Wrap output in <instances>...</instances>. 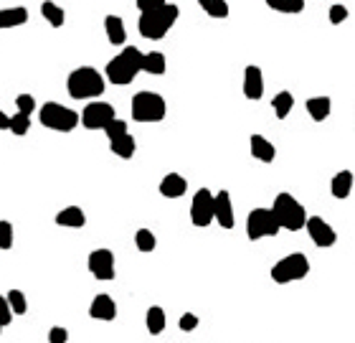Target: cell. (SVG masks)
<instances>
[{
	"label": "cell",
	"instance_id": "2",
	"mask_svg": "<svg viewBox=\"0 0 355 343\" xmlns=\"http://www.w3.org/2000/svg\"><path fill=\"white\" fill-rule=\"evenodd\" d=\"M107 89V79L100 69L79 67L67 79V92L71 100H97Z\"/></svg>",
	"mask_w": 355,
	"mask_h": 343
},
{
	"label": "cell",
	"instance_id": "14",
	"mask_svg": "<svg viewBox=\"0 0 355 343\" xmlns=\"http://www.w3.org/2000/svg\"><path fill=\"white\" fill-rule=\"evenodd\" d=\"M89 316L94 320H104V323H109V320L117 318V302L112 295L107 293H100L94 295V300H91L89 305Z\"/></svg>",
	"mask_w": 355,
	"mask_h": 343
},
{
	"label": "cell",
	"instance_id": "38",
	"mask_svg": "<svg viewBox=\"0 0 355 343\" xmlns=\"http://www.w3.org/2000/svg\"><path fill=\"white\" fill-rule=\"evenodd\" d=\"M178 326H181L183 333H190V331H196V328H198V316H196V313H183Z\"/></svg>",
	"mask_w": 355,
	"mask_h": 343
},
{
	"label": "cell",
	"instance_id": "35",
	"mask_svg": "<svg viewBox=\"0 0 355 343\" xmlns=\"http://www.w3.org/2000/svg\"><path fill=\"white\" fill-rule=\"evenodd\" d=\"M13 308H10V302H8V298L5 295H0V328H5V326H10L13 323Z\"/></svg>",
	"mask_w": 355,
	"mask_h": 343
},
{
	"label": "cell",
	"instance_id": "4",
	"mask_svg": "<svg viewBox=\"0 0 355 343\" xmlns=\"http://www.w3.org/2000/svg\"><path fill=\"white\" fill-rule=\"evenodd\" d=\"M272 211H274V219L279 221V226L284 232H302L307 226V219H310L305 206L287 191H282L274 196Z\"/></svg>",
	"mask_w": 355,
	"mask_h": 343
},
{
	"label": "cell",
	"instance_id": "8",
	"mask_svg": "<svg viewBox=\"0 0 355 343\" xmlns=\"http://www.w3.org/2000/svg\"><path fill=\"white\" fill-rule=\"evenodd\" d=\"M282 232L279 221L274 219V211L272 209H264V206H259V209L249 211L247 217V236L251 242L256 239H266V236H277Z\"/></svg>",
	"mask_w": 355,
	"mask_h": 343
},
{
	"label": "cell",
	"instance_id": "1",
	"mask_svg": "<svg viewBox=\"0 0 355 343\" xmlns=\"http://www.w3.org/2000/svg\"><path fill=\"white\" fill-rule=\"evenodd\" d=\"M142 64H145V54H142L137 46H124L115 59L107 64L104 76H107V82H112L115 87H124V84L135 82V76L142 71Z\"/></svg>",
	"mask_w": 355,
	"mask_h": 343
},
{
	"label": "cell",
	"instance_id": "31",
	"mask_svg": "<svg viewBox=\"0 0 355 343\" xmlns=\"http://www.w3.org/2000/svg\"><path fill=\"white\" fill-rule=\"evenodd\" d=\"M28 130H31V118H28V115H23V112L10 115V133L23 137V135H28Z\"/></svg>",
	"mask_w": 355,
	"mask_h": 343
},
{
	"label": "cell",
	"instance_id": "3",
	"mask_svg": "<svg viewBox=\"0 0 355 343\" xmlns=\"http://www.w3.org/2000/svg\"><path fill=\"white\" fill-rule=\"evenodd\" d=\"M181 18V8L175 3H168L163 8L150 10V13H140L137 18V31H140L142 38H150V41H160L165 38L168 31L178 23Z\"/></svg>",
	"mask_w": 355,
	"mask_h": 343
},
{
	"label": "cell",
	"instance_id": "16",
	"mask_svg": "<svg viewBox=\"0 0 355 343\" xmlns=\"http://www.w3.org/2000/svg\"><path fill=\"white\" fill-rule=\"evenodd\" d=\"M249 151L254 155L256 160H262V163H272L277 158V148H274L272 140H266L264 135H251L249 137Z\"/></svg>",
	"mask_w": 355,
	"mask_h": 343
},
{
	"label": "cell",
	"instance_id": "25",
	"mask_svg": "<svg viewBox=\"0 0 355 343\" xmlns=\"http://www.w3.org/2000/svg\"><path fill=\"white\" fill-rule=\"evenodd\" d=\"M109 151L115 153L117 158H124L130 160L137 153V142H135V137L130 133L122 135V137H117V140H109Z\"/></svg>",
	"mask_w": 355,
	"mask_h": 343
},
{
	"label": "cell",
	"instance_id": "32",
	"mask_svg": "<svg viewBox=\"0 0 355 343\" xmlns=\"http://www.w3.org/2000/svg\"><path fill=\"white\" fill-rule=\"evenodd\" d=\"M13 242H16V229L10 221H0V250H13Z\"/></svg>",
	"mask_w": 355,
	"mask_h": 343
},
{
	"label": "cell",
	"instance_id": "15",
	"mask_svg": "<svg viewBox=\"0 0 355 343\" xmlns=\"http://www.w3.org/2000/svg\"><path fill=\"white\" fill-rule=\"evenodd\" d=\"M216 221L223 226V229H233L236 224V217H233V201H231V193L226 191H218L216 193Z\"/></svg>",
	"mask_w": 355,
	"mask_h": 343
},
{
	"label": "cell",
	"instance_id": "36",
	"mask_svg": "<svg viewBox=\"0 0 355 343\" xmlns=\"http://www.w3.org/2000/svg\"><path fill=\"white\" fill-rule=\"evenodd\" d=\"M104 133H107V140H117V137L127 135L130 130H127V122H124V120H115V122H112V125H109Z\"/></svg>",
	"mask_w": 355,
	"mask_h": 343
},
{
	"label": "cell",
	"instance_id": "12",
	"mask_svg": "<svg viewBox=\"0 0 355 343\" xmlns=\"http://www.w3.org/2000/svg\"><path fill=\"white\" fill-rule=\"evenodd\" d=\"M305 229H307V234H310V239H312L320 250H330V247H335V242H338V232L322 217H310Z\"/></svg>",
	"mask_w": 355,
	"mask_h": 343
},
{
	"label": "cell",
	"instance_id": "18",
	"mask_svg": "<svg viewBox=\"0 0 355 343\" xmlns=\"http://www.w3.org/2000/svg\"><path fill=\"white\" fill-rule=\"evenodd\" d=\"M28 23V8L23 5H13V8H0V31L18 28V25Z\"/></svg>",
	"mask_w": 355,
	"mask_h": 343
},
{
	"label": "cell",
	"instance_id": "17",
	"mask_svg": "<svg viewBox=\"0 0 355 343\" xmlns=\"http://www.w3.org/2000/svg\"><path fill=\"white\" fill-rule=\"evenodd\" d=\"M188 191V181L181 176V173H168L163 181H160V196L165 199H181Z\"/></svg>",
	"mask_w": 355,
	"mask_h": 343
},
{
	"label": "cell",
	"instance_id": "33",
	"mask_svg": "<svg viewBox=\"0 0 355 343\" xmlns=\"http://www.w3.org/2000/svg\"><path fill=\"white\" fill-rule=\"evenodd\" d=\"M5 298H8L10 308H13L16 316H25V313H28V300H25V295L21 293V290H10Z\"/></svg>",
	"mask_w": 355,
	"mask_h": 343
},
{
	"label": "cell",
	"instance_id": "39",
	"mask_svg": "<svg viewBox=\"0 0 355 343\" xmlns=\"http://www.w3.org/2000/svg\"><path fill=\"white\" fill-rule=\"evenodd\" d=\"M168 5V0H137V10L140 13H150V10H157Z\"/></svg>",
	"mask_w": 355,
	"mask_h": 343
},
{
	"label": "cell",
	"instance_id": "20",
	"mask_svg": "<svg viewBox=\"0 0 355 343\" xmlns=\"http://www.w3.org/2000/svg\"><path fill=\"white\" fill-rule=\"evenodd\" d=\"M353 184H355L353 173H350V170H340L330 181V193L335 199H347V196L353 193Z\"/></svg>",
	"mask_w": 355,
	"mask_h": 343
},
{
	"label": "cell",
	"instance_id": "41",
	"mask_svg": "<svg viewBox=\"0 0 355 343\" xmlns=\"http://www.w3.org/2000/svg\"><path fill=\"white\" fill-rule=\"evenodd\" d=\"M0 130H10V115H5L3 109H0Z\"/></svg>",
	"mask_w": 355,
	"mask_h": 343
},
{
	"label": "cell",
	"instance_id": "34",
	"mask_svg": "<svg viewBox=\"0 0 355 343\" xmlns=\"http://www.w3.org/2000/svg\"><path fill=\"white\" fill-rule=\"evenodd\" d=\"M16 107H18V112H23V115H34V109H36V100H34V94H18L16 97Z\"/></svg>",
	"mask_w": 355,
	"mask_h": 343
},
{
	"label": "cell",
	"instance_id": "21",
	"mask_svg": "<svg viewBox=\"0 0 355 343\" xmlns=\"http://www.w3.org/2000/svg\"><path fill=\"white\" fill-rule=\"evenodd\" d=\"M104 34H107L112 46H122V43L127 41V28H124V21L119 16L104 18Z\"/></svg>",
	"mask_w": 355,
	"mask_h": 343
},
{
	"label": "cell",
	"instance_id": "27",
	"mask_svg": "<svg viewBox=\"0 0 355 343\" xmlns=\"http://www.w3.org/2000/svg\"><path fill=\"white\" fill-rule=\"evenodd\" d=\"M272 109H274V115L279 120H287L289 118V112L295 109V97H292V92H279V94H274V100H272Z\"/></svg>",
	"mask_w": 355,
	"mask_h": 343
},
{
	"label": "cell",
	"instance_id": "11",
	"mask_svg": "<svg viewBox=\"0 0 355 343\" xmlns=\"http://www.w3.org/2000/svg\"><path fill=\"white\" fill-rule=\"evenodd\" d=\"M87 265H89V272L97 280H102V283H109V280H115L117 277V267H115V252L112 250H94L89 254V260H87Z\"/></svg>",
	"mask_w": 355,
	"mask_h": 343
},
{
	"label": "cell",
	"instance_id": "30",
	"mask_svg": "<svg viewBox=\"0 0 355 343\" xmlns=\"http://www.w3.org/2000/svg\"><path fill=\"white\" fill-rule=\"evenodd\" d=\"M135 247L142 252V254H148V252H155L157 247V239L155 234L150 232V229H137V234H135Z\"/></svg>",
	"mask_w": 355,
	"mask_h": 343
},
{
	"label": "cell",
	"instance_id": "26",
	"mask_svg": "<svg viewBox=\"0 0 355 343\" xmlns=\"http://www.w3.org/2000/svg\"><path fill=\"white\" fill-rule=\"evenodd\" d=\"M142 71H148V74H165L168 71V59L163 51H150L145 54V64H142Z\"/></svg>",
	"mask_w": 355,
	"mask_h": 343
},
{
	"label": "cell",
	"instance_id": "22",
	"mask_svg": "<svg viewBox=\"0 0 355 343\" xmlns=\"http://www.w3.org/2000/svg\"><path fill=\"white\" fill-rule=\"evenodd\" d=\"M56 224L67 226V229H82L87 224V214L79 206H67L56 214Z\"/></svg>",
	"mask_w": 355,
	"mask_h": 343
},
{
	"label": "cell",
	"instance_id": "37",
	"mask_svg": "<svg viewBox=\"0 0 355 343\" xmlns=\"http://www.w3.org/2000/svg\"><path fill=\"white\" fill-rule=\"evenodd\" d=\"M328 16H330V23H332V25H340V23H345V18L350 16V10H347L345 5H340V3H335V5L330 8V13H328Z\"/></svg>",
	"mask_w": 355,
	"mask_h": 343
},
{
	"label": "cell",
	"instance_id": "9",
	"mask_svg": "<svg viewBox=\"0 0 355 343\" xmlns=\"http://www.w3.org/2000/svg\"><path fill=\"white\" fill-rule=\"evenodd\" d=\"M216 193H211L208 188H198L193 193V201H190V221L198 229H206L211 221L216 219Z\"/></svg>",
	"mask_w": 355,
	"mask_h": 343
},
{
	"label": "cell",
	"instance_id": "13",
	"mask_svg": "<svg viewBox=\"0 0 355 343\" xmlns=\"http://www.w3.org/2000/svg\"><path fill=\"white\" fill-rule=\"evenodd\" d=\"M244 97L251 102L264 97V71L256 67V64H249L244 69Z\"/></svg>",
	"mask_w": 355,
	"mask_h": 343
},
{
	"label": "cell",
	"instance_id": "29",
	"mask_svg": "<svg viewBox=\"0 0 355 343\" xmlns=\"http://www.w3.org/2000/svg\"><path fill=\"white\" fill-rule=\"evenodd\" d=\"M198 5L211 18H229V13H231L226 0H198Z\"/></svg>",
	"mask_w": 355,
	"mask_h": 343
},
{
	"label": "cell",
	"instance_id": "40",
	"mask_svg": "<svg viewBox=\"0 0 355 343\" xmlns=\"http://www.w3.org/2000/svg\"><path fill=\"white\" fill-rule=\"evenodd\" d=\"M69 341V331L61 326H54L49 331V343H67Z\"/></svg>",
	"mask_w": 355,
	"mask_h": 343
},
{
	"label": "cell",
	"instance_id": "19",
	"mask_svg": "<svg viewBox=\"0 0 355 343\" xmlns=\"http://www.w3.org/2000/svg\"><path fill=\"white\" fill-rule=\"evenodd\" d=\"M305 109L314 122H325L332 112V102H330V97H325V94H320V97H310V100L305 102Z\"/></svg>",
	"mask_w": 355,
	"mask_h": 343
},
{
	"label": "cell",
	"instance_id": "10",
	"mask_svg": "<svg viewBox=\"0 0 355 343\" xmlns=\"http://www.w3.org/2000/svg\"><path fill=\"white\" fill-rule=\"evenodd\" d=\"M117 120V109L109 102H89L82 109V125L87 130H107L112 122Z\"/></svg>",
	"mask_w": 355,
	"mask_h": 343
},
{
	"label": "cell",
	"instance_id": "42",
	"mask_svg": "<svg viewBox=\"0 0 355 343\" xmlns=\"http://www.w3.org/2000/svg\"><path fill=\"white\" fill-rule=\"evenodd\" d=\"M0 331H3V328H0Z\"/></svg>",
	"mask_w": 355,
	"mask_h": 343
},
{
	"label": "cell",
	"instance_id": "7",
	"mask_svg": "<svg viewBox=\"0 0 355 343\" xmlns=\"http://www.w3.org/2000/svg\"><path fill=\"white\" fill-rule=\"evenodd\" d=\"M269 275H272V280L277 285H289V283H297V280H305L310 275V260H307L305 252H292V254L282 257L274 265Z\"/></svg>",
	"mask_w": 355,
	"mask_h": 343
},
{
	"label": "cell",
	"instance_id": "5",
	"mask_svg": "<svg viewBox=\"0 0 355 343\" xmlns=\"http://www.w3.org/2000/svg\"><path fill=\"white\" fill-rule=\"evenodd\" d=\"M38 118H41V125L54 130V133H71V130H76V125H82V115L67 104H58V102H46L38 109Z\"/></svg>",
	"mask_w": 355,
	"mask_h": 343
},
{
	"label": "cell",
	"instance_id": "23",
	"mask_svg": "<svg viewBox=\"0 0 355 343\" xmlns=\"http://www.w3.org/2000/svg\"><path fill=\"white\" fill-rule=\"evenodd\" d=\"M145 326H148V333L150 335H160V333H163V331H165V326H168L165 310L160 308V305H152V308H148V313H145Z\"/></svg>",
	"mask_w": 355,
	"mask_h": 343
},
{
	"label": "cell",
	"instance_id": "24",
	"mask_svg": "<svg viewBox=\"0 0 355 343\" xmlns=\"http://www.w3.org/2000/svg\"><path fill=\"white\" fill-rule=\"evenodd\" d=\"M41 16L46 18V23L54 25V28H61V25L67 23V10L61 8L58 3H54V0H43Z\"/></svg>",
	"mask_w": 355,
	"mask_h": 343
},
{
	"label": "cell",
	"instance_id": "6",
	"mask_svg": "<svg viewBox=\"0 0 355 343\" xmlns=\"http://www.w3.org/2000/svg\"><path fill=\"white\" fill-rule=\"evenodd\" d=\"M168 115V104L163 94L157 92H137L133 97V120L135 122H163Z\"/></svg>",
	"mask_w": 355,
	"mask_h": 343
},
{
	"label": "cell",
	"instance_id": "28",
	"mask_svg": "<svg viewBox=\"0 0 355 343\" xmlns=\"http://www.w3.org/2000/svg\"><path fill=\"white\" fill-rule=\"evenodd\" d=\"M266 5L277 13H284V16H295V13H302L305 10V0H266Z\"/></svg>",
	"mask_w": 355,
	"mask_h": 343
}]
</instances>
